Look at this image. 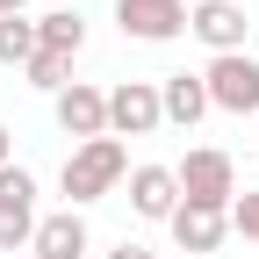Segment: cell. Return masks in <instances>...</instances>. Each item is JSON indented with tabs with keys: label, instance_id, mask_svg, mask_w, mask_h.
Returning a JSON list of instances; mask_svg holds the SVG:
<instances>
[{
	"label": "cell",
	"instance_id": "6da1fadb",
	"mask_svg": "<svg viewBox=\"0 0 259 259\" xmlns=\"http://www.w3.org/2000/svg\"><path fill=\"white\" fill-rule=\"evenodd\" d=\"M130 173V151H122V137H94V144H72V158H65V194H72V209H87V202H101V194H115V180Z\"/></svg>",
	"mask_w": 259,
	"mask_h": 259
},
{
	"label": "cell",
	"instance_id": "7a4b0ae2",
	"mask_svg": "<svg viewBox=\"0 0 259 259\" xmlns=\"http://www.w3.org/2000/svg\"><path fill=\"white\" fill-rule=\"evenodd\" d=\"M173 180H180V202H209V209H231L238 202V166H231V151H216V144L187 151L173 166Z\"/></svg>",
	"mask_w": 259,
	"mask_h": 259
},
{
	"label": "cell",
	"instance_id": "3957f363",
	"mask_svg": "<svg viewBox=\"0 0 259 259\" xmlns=\"http://www.w3.org/2000/svg\"><path fill=\"white\" fill-rule=\"evenodd\" d=\"M202 87H209V108H223V115H259V58H252V51L209 58V65H202Z\"/></svg>",
	"mask_w": 259,
	"mask_h": 259
},
{
	"label": "cell",
	"instance_id": "277c9868",
	"mask_svg": "<svg viewBox=\"0 0 259 259\" xmlns=\"http://www.w3.org/2000/svg\"><path fill=\"white\" fill-rule=\"evenodd\" d=\"M36 173L29 166H8L0 173V252H29V238H36Z\"/></svg>",
	"mask_w": 259,
	"mask_h": 259
},
{
	"label": "cell",
	"instance_id": "5b68a950",
	"mask_svg": "<svg viewBox=\"0 0 259 259\" xmlns=\"http://www.w3.org/2000/svg\"><path fill=\"white\" fill-rule=\"evenodd\" d=\"M166 122L158 108V79H122L108 94V137H151V130Z\"/></svg>",
	"mask_w": 259,
	"mask_h": 259
},
{
	"label": "cell",
	"instance_id": "8992f818",
	"mask_svg": "<svg viewBox=\"0 0 259 259\" xmlns=\"http://www.w3.org/2000/svg\"><path fill=\"white\" fill-rule=\"evenodd\" d=\"M115 29L137 44H173L187 29V0H115Z\"/></svg>",
	"mask_w": 259,
	"mask_h": 259
},
{
	"label": "cell",
	"instance_id": "52a82bcc",
	"mask_svg": "<svg viewBox=\"0 0 259 259\" xmlns=\"http://www.w3.org/2000/svg\"><path fill=\"white\" fill-rule=\"evenodd\" d=\"M245 29H252V15L238 8V0H194V8H187V36H202L216 58L245 51Z\"/></svg>",
	"mask_w": 259,
	"mask_h": 259
},
{
	"label": "cell",
	"instance_id": "ba28073f",
	"mask_svg": "<svg viewBox=\"0 0 259 259\" xmlns=\"http://www.w3.org/2000/svg\"><path fill=\"white\" fill-rule=\"evenodd\" d=\"M51 108H58V130H65V137H79V144L108 137V94H101V87L72 79V87H65V94H58Z\"/></svg>",
	"mask_w": 259,
	"mask_h": 259
},
{
	"label": "cell",
	"instance_id": "9c48e42d",
	"mask_svg": "<svg viewBox=\"0 0 259 259\" xmlns=\"http://www.w3.org/2000/svg\"><path fill=\"white\" fill-rule=\"evenodd\" d=\"M130 209H137L144 223H173V209H180L173 166H130Z\"/></svg>",
	"mask_w": 259,
	"mask_h": 259
},
{
	"label": "cell",
	"instance_id": "30bf717a",
	"mask_svg": "<svg viewBox=\"0 0 259 259\" xmlns=\"http://www.w3.org/2000/svg\"><path fill=\"white\" fill-rule=\"evenodd\" d=\"M166 231H173V245H180V252H216V245H223V231H231V209H209V202H180Z\"/></svg>",
	"mask_w": 259,
	"mask_h": 259
},
{
	"label": "cell",
	"instance_id": "8fae6325",
	"mask_svg": "<svg viewBox=\"0 0 259 259\" xmlns=\"http://www.w3.org/2000/svg\"><path fill=\"white\" fill-rule=\"evenodd\" d=\"M158 108H166L173 130H194V122L209 115V87H202V72H166V79H158Z\"/></svg>",
	"mask_w": 259,
	"mask_h": 259
},
{
	"label": "cell",
	"instance_id": "7c38bea8",
	"mask_svg": "<svg viewBox=\"0 0 259 259\" xmlns=\"http://www.w3.org/2000/svg\"><path fill=\"white\" fill-rule=\"evenodd\" d=\"M29 259H87V216H79V209L44 216L36 238H29Z\"/></svg>",
	"mask_w": 259,
	"mask_h": 259
},
{
	"label": "cell",
	"instance_id": "4fadbf2b",
	"mask_svg": "<svg viewBox=\"0 0 259 259\" xmlns=\"http://www.w3.org/2000/svg\"><path fill=\"white\" fill-rule=\"evenodd\" d=\"M36 44H44V51H58V58H79V44H87V22H79V8L36 15Z\"/></svg>",
	"mask_w": 259,
	"mask_h": 259
},
{
	"label": "cell",
	"instance_id": "5bb4252c",
	"mask_svg": "<svg viewBox=\"0 0 259 259\" xmlns=\"http://www.w3.org/2000/svg\"><path fill=\"white\" fill-rule=\"evenodd\" d=\"M36 51L44 44H36V22H29V15H8V22H0V65H29Z\"/></svg>",
	"mask_w": 259,
	"mask_h": 259
},
{
	"label": "cell",
	"instance_id": "9a60e30c",
	"mask_svg": "<svg viewBox=\"0 0 259 259\" xmlns=\"http://www.w3.org/2000/svg\"><path fill=\"white\" fill-rule=\"evenodd\" d=\"M22 72H29V87H44L51 101H58V94L72 87V58H58V51H36V58L22 65Z\"/></svg>",
	"mask_w": 259,
	"mask_h": 259
},
{
	"label": "cell",
	"instance_id": "2e32d148",
	"mask_svg": "<svg viewBox=\"0 0 259 259\" xmlns=\"http://www.w3.org/2000/svg\"><path fill=\"white\" fill-rule=\"evenodd\" d=\"M231 231H245V238L259 245V187H245L238 202H231Z\"/></svg>",
	"mask_w": 259,
	"mask_h": 259
},
{
	"label": "cell",
	"instance_id": "e0dca14e",
	"mask_svg": "<svg viewBox=\"0 0 259 259\" xmlns=\"http://www.w3.org/2000/svg\"><path fill=\"white\" fill-rule=\"evenodd\" d=\"M15 166V130H0V173Z\"/></svg>",
	"mask_w": 259,
	"mask_h": 259
},
{
	"label": "cell",
	"instance_id": "ac0fdd59",
	"mask_svg": "<svg viewBox=\"0 0 259 259\" xmlns=\"http://www.w3.org/2000/svg\"><path fill=\"white\" fill-rule=\"evenodd\" d=\"M108 259H151V252H144V245H122V252H108Z\"/></svg>",
	"mask_w": 259,
	"mask_h": 259
},
{
	"label": "cell",
	"instance_id": "d6986e66",
	"mask_svg": "<svg viewBox=\"0 0 259 259\" xmlns=\"http://www.w3.org/2000/svg\"><path fill=\"white\" fill-rule=\"evenodd\" d=\"M22 8H29V0H0V22H8V15H22Z\"/></svg>",
	"mask_w": 259,
	"mask_h": 259
}]
</instances>
